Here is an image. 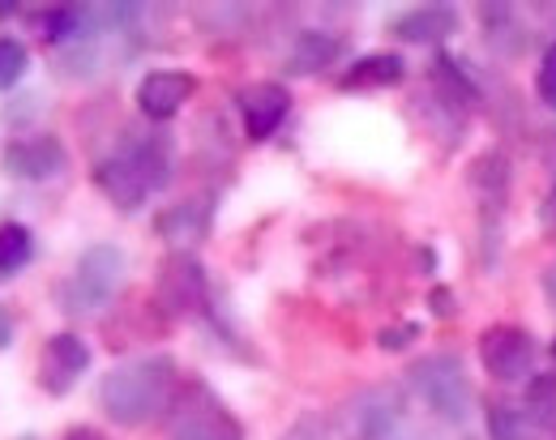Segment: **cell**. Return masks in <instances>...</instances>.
<instances>
[{"instance_id": "1", "label": "cell", "mask_w": 556, "mask_h": 440, "mask_svg": "<svg viewBox=\"0 0 556 440\" xmlns=\"http://www.w3.org/2000/svg\"><path fill=\"white\" fill-rule=\"evenodd\" d=\"M172 171H176L172 138L163 129H150V133H129L112 154H103L94 163V184L116 210L138 215L150 193L172 184Z\"/></svg>"}, {"instance_id": "2", "label": "cell", "mask_w": 556, "mask_h": 440, "mask_svg": "<svg viewBox=\"0 0 556 440\" xmlns=\"http://www.w3.org/2000/svg\"><path fill=\"white\" fill-rule=\"evenodd\" d=\"M172 393H176V360L141 355L129 364H116L99 380V411L121 428H141L172 406Z\"/></svg>"}, {"instance_id": "3", "label": "cell", "mask_w": 556, "mask_h": 440, "mask_svg": "<svg viewBox=\"0 0 556 440\" xmlns=\"http://www.w3.org/2000/svg\"><path fill=\"white\" fill-rule=\"evenodd\" d=\"M125 274H129V257H125L121 244H90L77 257L70 279L56 287L61 312H70V316H94V312H103L116 299Z\"/></svg>"}, {"instance_id": "4", "label": "cell", "mask_w": 556, "mask_h": 440, "mask_svg": "<svg viewBox=\"0 0 556 440\" xmlns=\"http://www.w3.org/2000/svg\"><path fill=\"white\" fill-rule=\"evenodd\" d=\"M407 385L416 389V398L445 424H467L471 415V380L463 372V360L450 355V351H437V355H424L419 364H412L407 372Z\"/></svg>"}, {"instance_id": "5", "label": "cell", "mask_w": 556, "mask_h": 440, "mask_svg": "<svg viewBox=\"0 0 556 440\" xmlns=\"http://www.w3.org/2000/svg\"><path fill=\"white\" fill-rule=\"evenodd\" d=\"M167 432L172 440H244L240 419L210 393L206 385H189L180 402L167 406Z\"/></svg>"}, {"instance_id": "6", "label": "cell", "mask_w": 556, "mask_h": 440, "mask_svg": "<svg viewBox=\"0 0 556 440\" xmlns=\"http://www.w3.org/2000/svg\"><path fill=\"white\" fill-rule=\"evenodd\" d=\"M154 299L167 316H198L210 303V283L206 270L193 253H172L163 266H159V279H154Z\"/></svg>"}, {"instance_id": "7", "label": "cell", "mask_w": 556, "mask_h": 440, "mask_svg": "<svg viewBox=\"0 0 556 440\" xmlns=\"http://www.w3.org/2000/svg\"><path fill=\"white\" fill-rule=\"evenodd\" d=\"M480 364L492 380L518 385L535 372V342L522 325H488L480 334Z\"/></svg>"}, {"instance_id": "8", "label": "cell", "mask_w": 556, "mask_h": 440, "mask_svg": "<svg viewBox=\"0 0 556 440\" xmlns=\"http://www.w3.org/2000/svg\"><path fill=\"white\" fill-rule=\"evenodd\" d=\"M86 367H90V347H86V338L73 334V329H61V334H52V338L43 342V351H39V385H43L52 398H65L73 385L86 376Z\"/></svg>"}, {"instance_id": "9", "label": "cell", "mask_w": 556, "mask_h": 440, "mask_svg": "<svg viewBox=\"0 0 556 440\" xmlns=\"http://www.w3.org/2000/svg\"><path fill=\"white\" fill-rule=\"evenodd\" d=\"M343 428L351 440H394L403 428V402L394 389H368L343 406Z\"/></svg>"}, {"instance_id": "10", "label": "cell", "mask_w": 556, "mask_h": 440, "mask_svg": "<svg viewBox=\"0 0 556 440\" xmlns=\"http://www.w3.org/2000/svg\"><path fill=\"white\" fill-rule=\"evenodd\" d=\"M236 107H240V125H244V138L249 142H266L275 138L291 112V94L282 81H253L236 94Z\"/></svg>"}, {"instance_id": "11", "label": "cell", "mask_w": 556, "mask_h": 440, "mask_svg": "<svg viewBox=\"0 0 556 440\" xmlns=\"http://www.w3.org/2000/svg\"><path fill=\"white\" fill-rule=\"evenodd\" d=\"M70 163V150L56 133H35V138H13L4 146V171L17 180H52Z\"/></svg>"}, {"instance_id": "12", "label": "cell", "mask_w": 556, "mask_h": 440, "mask_svg": "<svg viewBox=\"0 0 556 440\" xmlns=\"http://www.w3.org/2000/svg\"><path fill=\"white\" fill-rule=\"evenodd\" d=\"M198 94V77L185 69H150L138 81V112L150 125L172 120L189 99Z\"/></svg>"}, {"instance_id": "13", "label": "cell", "mask_w": 556, "mask_h": 440, "mask_svg": "<svg viewBox=\"0 0 556 440\" xmlns=\"http://www.w3.org/2000/svg\"><path fill=\"white\" fill-rule=\"evenodd\" d=\"M210 219H214V197H185L176 206H167L159 219H154V231L176 248V253H193L210 231Z\"/></svg>"}, {"instance_id": "14", "label": "cell", "mask_w": 556, "mask_h": 440, "mask_svg": "<svg viewBox=\"0 0 556 440\" xmlns=\"http://www.w3.org/2000/svg\"><path fill=\"white\" fill-rule=\"evenodd\" d=\"M454 30H458V9H454V4H416V9H403V13L390 22V35H394V39L419 43V48H437V43H445Z\"/></svg>"}, {"instance_id": "15", "label": "cell", "mask_w": 556, "mask_h": 440, "mask_svg": "<svg viewBox=\"0 0 556 440\" xmlns=\"http://www.w3.org/2000/svg\"><path fill=\"white\" fill-rule=\"evenodd\" d=\"M339 52H343V43L334 35H326V30H300L295 43L287 48L282 69H287V77H313L321 74V69H330V61Z\"/></svg>"}, {"instance_id": "16", "label": "cell", "mask_w": 556, "mask_h": 440, "mask_svg": "<svg viewBox=\"0 0 556 440\" xmlns=\"http://www.w3.org/2000/svg\"><path fill=\"white\" fill-rule=\"evenodd\" d=\"M403 77H407L403 56H394V52H372V56L351 61V69L339 77V86H343V90H386V86H399Z\"/></svg>"}, {"instance_id": "17", "label": "cell", "mask_w": 556, "mask_h": 440, "mask_svg": "<svg viewBox=\"0 0 556 440\" xmlns=\"http://www.w3.org/2000/svg\"><path fill=\"white\" fill-rule=\"evenodd\" d=\"M39 30H43V39H48V43H73V39H81V35L99 30V26H94V9H81V4H56V9H48V13H43Z\"/></svg>"}, {"instance_id": "18", "label": "cell", "mask_w": 556, "mask_h": 440, "mask_svg": "<svg viewBox=\"0 0 556 440\" xmlns=\"http://www.w3.org/2000/svg\"><path fill=\"white\" fill-rule=\"evenodd\" d=\"M35 257V235L22 222H0V283L17 279Z\"/></svg>"}, {"instance_id": "19", "label": "cell", "mask_w": 556, "mask_h": 440, "mask_svg": "<svg viewBox=\"0 0 556 440\" xmlns=\"http://www.w3.org/2000/svg\"><path fill=\"white\" fill-rule=\"evenodd\" d=\"M432 74H437V86L445 90V99H454V103H480L476 81H471V74L454 56H437L432 61Z\"/></svg>"}, {"instance_id": "20", "label": "cell", "mask_w": 556, "mask_h": 440, "mask_svg": "<svg viewBox=\"0 0 556 440\" xmlns=\"http://www.w3.org/2000/svg\"><path fill=\"white\" fill-rule=\"evenodd\" d=\"M30 69V52L22 39L13 35H0V90H13L22 77Z\"/></svg>"}, {"instance_id": "21", "label": "cell", "mask_w": 556, "mask_h": 440, "mask_svg": "<svg viewBox=\"0 0 556 440\" xmlns=\"http://www.w3.org/2000/svg\"><path fill=\"white\" fill-rule=\"evenodd\" d=\"M531 428L514 406H492L488 411V440H527Z\"/></svg>"}, {"instance_id": "22", "label": "cell", "mask_w": 556, "mask_h": 440, "mask_svg": "<svg viewBox=\"0 0 556 440\" xmlns=\"http://www.w3.org/2000/svg\"><path fill=\"white\" fill-rule=\"evenodd\" d=\"M535 94H540V103H544V107H553V112H556V39L548 43V48H544V56H540Z\"/></svg>"}, {"instance_id": "23", "label": "cell", "mask_w": 556, "mask_h": 440, "mask_svg": "<svg viewBox=\"0 0 556 440\" xmlns=\"http://www.w3.org/2000/svg\"><path fill=\"white\" fill-rule=\"evenodd\" d=\"M416 338H419V325L416 321H403V325H386V329L377 334V347H381V351H407Z\"/></svg>"}, {"instance_id": "24", "label": "cell", "mask_w": 556, "mask_h": 440, "mask_svg": "<svg viewBox=\"0 0 556 440\" xmlns=\"http://www.w3.org/2000/svg\"><path fill=\"white\" fill-rule=\"evenodd\" d=\"M282 440H334V432H330V424H326L321 415H300V419L282 432Z\"/></svg>"}, {"instance_id": "25", "label": "cell", "mask_w": 556, "mask_h": 440, "mask_svg": "<svg viewBox=\"0 0 556 440\" xmlns=\"http://www.w3.org/2000/svg\"><path fill=\"white\" fill-rule=\"evenodd\" d=\"M531 406H540V411H553L556 406V380L553 376H540L535 385H531V398H527Z\"/></svg>"}, {"instance_id": "26", "label": "cell", "mask_w": 556, "mask_h": 440, "mask_svg": "<svg viewBox=\"0 0 556 440\" xmlns=\"http://www.w3.org/2000/svg\"><path fill=\"white\" fill-rule=\"evenodd\" d=\"M540 222H544V227H556V176H553V184H548V197L540 202Z\"/></svg>"}, {"instance_id": "27", "label": "cell", "mask_w": 556, "mask_h": 440, "mask_svg": "<svg viewBox=\"0 0 556 440\" xmlns=\"http://www.w3.org/2000/svg\"><path fill=\"white\" fill-rule=\"evenodd\" d=\"M450 299H454V295H450V292H445V287H441V292H432V295H428V308H432L437 316H450V312H454V303H450Z\"/></svg>"}, {"instance_id": "28", "label": "cell", "mask_w": 556, "mask_h": 440, "mask_svg": "<svg viewBox=\"0 0 556 440\" xmlns=\"http://www.w3.org/2000/svg\"><path fill=\"white\" fill-rule=\"evenodd\" d=\"M4 347H13V312L9 308H0V351Z\"/></svg>"}, {"instance_id": "29", "label": "cell", "mask_w": 556, "mask_h": 440, "mask_svg": "<svg viewBox=\"0 0 556 440\" xmlns=\"http://www.w3.org/2000/svg\"><path fill=\"white\" fill-rule=\"evenodd\" d=\"M70 440H108V437H99L94 428H73L70 432Z\"/></svg>"}, {"instance_id": "30", "label": "cell", "mask_w": 556, "mask_h": 440, "mask_svg": "<svg viewBox=\"0 0 556 440\" xmlns=\"http://www.w3.org/2000/svg\"><path fill=\"white\" fill-rule=\"evenodd\" d=\"M553 360H556V342H553Z\"/></svg>"}]
</instances>
